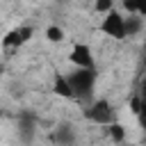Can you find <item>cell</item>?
I'll use <instances>...</instances> for the list:
<instances>
[{
	"mask_svg": "<svg viewBox=\"0 0 146 146\" xmlns=\"http://www.w3.org/2000/svg\"><path fill=\"white\" fill-rule=\"evenodd\" d=\"M96 68H80L75 66L71 73H66V80L71 84V91H73V98L75 100H87L91 98L94 89H96Z\"/></svg>",
	"mask_w": 146,
	"mask_h": 146,
	"instance_id": "obj_1",
	"label": "cell"
},
{
	"mask_svg": "<svg viewBox=\"0 0 146 146\" xmlns=\"http://www.w3.org/2000/svg\"><path fill=\"white\" fill-rule=\"evenodd\" d=\"M82 114H84L87 121H91L96 125H110L112 121H119L116 119V110L107 98H96L94 103H89L82 110Z\"/></svg>",
	"mask_w": 146,
	"mask_h": 146,
	"instance_id": "obj_2",
	"label": "cell"
},
{
	"mask_svg": "<svg viewBox=\"0 0 146 146\" xmlns=\"http://www.w3.org/2000/svg\"><path fill=\"white\" fill-rule=\"evenodd\" d=\"M98 30L105 36L121 41V39H125V16L121 11H116V9H110V11L103 14V21H100Z\"/></svg>",
	"mask_w": 146,
	"mask_h": 146,
	"instance_id": "obj_3",
	"label": "cell"
},
{
	"mask_svg": "<svg viewBox=\"0 0 146 146\" xmlns=\"http://www.w3.org/2000/svg\"><path fill=\"white\" fill-rule=\"evenodd\" d=\"M68 62L73 66H80V68H96L94 52L87 43H73V48L68 52Z\"/></svg>",
	"mask_w": 146,
	"mask_h": 146,
	"instance_id": "obj_4",
	"label": "cell"
},
{
	"mask_svg": "<svg viewBox=\"0 0 146 146\" xmlns=\"http://www.w3.org/2000/svg\"><path fill=\"white\" fill-rule=\"evenodd\" d=\"M32 34H34V30H32L30 25H18V27L9 30V32L2 36V46H5V48H21L23 43H27V41L32 39Z\"/></svg>",
	"mask_w": 146,
	"mask_h": 146,
	"instance_id": "obj_5",
	"label": "cell"
},
{
	"mask_svg": "<svg viewBox=\"0 0 146 146\" xmlns=\"http://www.w3.org/2000/svg\"><path fill=\"white\" fill-rule=\"evenodd\" d=\"M34 125H36V116L32 112H21L18 114V132H21V139L23 141H30L32 139Z\"/></svg>",
	"mask_w": 146,
	"mask_h": 146,
	"instance_id": "obj_6",
	"label": "cell"
},
{
	"mask_svg": "<svg viewBox=\"0 0 146 146\" xmlns=\"http://www.w3.org/2000/svg\"><path fill=\"white\" fill-rule=\"evenodd\" d=\"M52 89H55V94H57V96H62V98H73L71 84H68V80H66V73H57V75H55Z\"/></svg>",
	"mask_w": 146,
	"mask_h": 146,
	"instance_id": "obj_7",
	"label": "cell"
},
{
	"mask_svg": "<svg viewBox=\"0 0 146 146\" xmlns=\"http://www.w3.org/2000/svg\"><path fill=\"white\" fill-rule=\"evenodd\" d=\"M141 27H144V21H141L139 14L125 16V36H137L141 32Z\"/></svg>",
	"mask_w": 146,
	"mask_h": 146,
	"instance_id": "obj_8",
	"label": "cell"
},
{
	"mask_svg": "<svg viewBox=\"0 0 146 146\" xmlns=\"http://www.w3.org/2000/svg\"><path fill=\"white\" fill-rule=\"evenodd\" d=\"M52 141H55V144H73V141H75V132H73V128H68V125L57 128V130L52 132Z\"/></svg>",
	"mask_w": 146,
	"mask_h": 146,
	"instance_id": "obj_9",
	"label": "cell"
},
{
	"mask_svg": "<svg viewBox=\"0 0 146 146\" xmlns=\"http://www.w3.org/2000/svg\"><path fill=\"white\" fill-rule=\"evenodd\" d=\"M123 7L130 11V14H139V16H146V0H125Z\"/></svg>",
	"mask_w": 146,
	"mask_h": 146,
	"instance_id": "obj_10",
	"label": "cell"
},
{
	"mask_svg": "<svg viewBox=\"0 0 146 146\" xmlns=\"http://www.w3.org/2000/svg\"><path fill=\"white\" fill-rule=\"evenodd\" d=\"M107 128V135H110V139H114V141H121L123 137H125V130H123V125L119 123V121H112L110 125H105Z\"/></svg>",
	"mask_w": 146,
	"mask_h": 146,
	"instance_id": "obj_11",
	"label": "cell"
},
{
	"mask_svg": "<svg viewBox=\"0 0 146 146\" xmlns=\"http://www.w3.org/2000/svg\"><path fill=\"white\" fill-rule=\"evenodd\" d=\"M46 39L52 41V43H62L64 41V30L59 25H50V27H46Z\"/></svg>",
	"mask_w": 146,
	"mask_h": 146,
	"instance_id": "obj_12",
	"label": "cell"
},
{
	"mask_svg": "<svg viewBox=\"0 0 146 146\" xmlns=\"http://www.w3.org/2000/svg\"><path fill=\"white\" fill-rule=\"evenodd\" d=\"M135 114H137V119H139V123H141V128L146 130V100L137 105V110H135Z\"/></svg>",
	"mask_w": 146,
	"mask_h": 146,
	"instance_id": "obj_13",
	"label": "cell"
},
{
	"mask_svg": "<svg viewBox=\"0 0 146 146\" xmlns=\"http://www.w3.org/2000/svg\"><path fill=\"white\" fill-rule=\"evenodd\" d=\"M110 9H114V0H96V11L105 14Z\"/></svg>",
	"mask_w": 146,
	"mask_h": 146,
	"instance_id": "obj_14",
	"label": "cell"
}]
</instances>
